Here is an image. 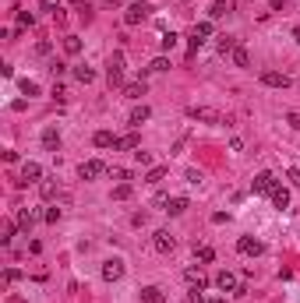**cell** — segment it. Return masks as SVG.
<instances>
[{
  "instance_id": "d4e9b609",
  "label": "cell",
  "mask_w": 300,
  "mask_h": 303,
  "mask_svg": "<svg viewBox=\"0 0 300 303\" xmlns=\"http://www.w3.org/2000/svg\"><path fill=\"white\" fill-rule=\"evenodd\" d=\"M230 60H233L237 67H251V57H247V50H244V46H237V50L230 53Z\"/></svg>"
},
{
  "instance_id": "9a60e30c",
  "label": "cell",
  "mask_w": 300,
  "mask_h": 303,
  "mask_svg": "<svg viewBox=\"0 0 300 303\" xmlns=\"http://www.w3.org/2000/svg\"><path fill=\"white\" fill-rule=\"evenodd\" d=\"M42 148H46V152H60V131L57 127L42 131Z\"/></svg>"
},
{
  "instance_id": "9c48e42d",
  "label": "cell",
  "mask_w": 300,
  "mask_h": 303,
  "mask_svg": "<svg viewBox=\"0 0 300 303\" xmlns=\"http://www.w3.org/2000/svg\"><path fill=\"white\" fill-rule=\"evenodd\" d=\"M102 173H110V170H106L99 159H88V162L78 166V176H81V180H96V176H102Z\"/></svg>"
},
{
  "instance_id": "e575fe53",
  "label": "cell",
  "mask_w": 300,
  "mask_h": 303,
  "mask_svg": "<svg viewBox=\"0 0 300 303\" xmlns=\"http://www.w3.org/2000/svg\"><path fill=\"white\" fill-rule=\"evenodd\" d=\"M113 198H117V201H127V198H131V184H120V187H113Z\"/></svg>"
},
{
  "instance_id": "8992f818",
  "label": "cell",
  "mask_w": 300,
  "mask_h": 303,
  "mask_svg": "<svg viewBox=\"0 0 300 303\" xmlns=\"http://www.w3.org/2000/svg\"><path fill=\"white\" fill-rule=\"evenodd\" d=\"M39 194H42L46 201H71V194L60 190V184H53V180H42V184H39Z\"/></svg>"
},
{
  "instance_id": "30bf717a",
  "label": "cell",
  "mask_w": 300,
  "mask_h": 303,
  "mask_svg": "<svg viewBox=\"0 0 300 303\" xmlns=\"http://www.w3.org/2000/svg\"><path fill=\"white\" fill-rule=\"evenodd\" d=\"M237 250L247 254V257H258L265 247H261V240H254V236H240V240H237Z\"/></svg>"
},
{
  "instance_id": "6da1fadb",
  "label": "cell",
  "mask_w": 300,
  "mask_h": 303,
  "mask_svg": "<svg viewBox=\"0 0 300 303\" xmlns=\"http://www.w3.org/2000/svg\"><path fill=\"white\" fill-rule=\"evenodd\" d=\"M276 187H279V180H276V173H268V170H261L258 176L251 180V190H254V194H268V198H272Z\"/></svg>"
},
{
  "instance_id": "8fae6325",
  "label": "cell",
  "mask_w": 300,
  "mask_h": 303,
  "mask_svg": "<svg viewBox=\"0 0 300 303\" xmlns=\"http://www.w3.org/2000/svg\"><path fill=\"white\" fill-rule=\"evenodd\" d=\"M145 18H148V4H131L124 14V25H141Z\"/></svg>"
},
{
  "instance_id": "7402d4cb",
  "label": "cell",
  "mask_w": 300,
  "mask_h": 303,
  "mask_svg": "<svg viewBox=\"0 0 300 303\" xmlns=\"http://www.w3.org/2000/svg\"><path fill=\"white\" fill-rule=\"evenodd\" d=\"M272 205L282 211V208L290 205V190H286V187H276V190H272Z\"/></svg>"
},
{
  "instance_id": "1f68e13d",
  "label": "cell",
  "mask_w": 300,
  "mask_h": 303,
  "mask_svg": "<svg viewBox=\"0 0 300 303\" xmlns=\"http://www.w3.org/2000/svg\"><path fill=\"white\" fill-rule=\"evenodd\" d=\"M18 25H21V28H32V25H36V14H32V11H18Z\"/></svg>"
},
{
  "instance_id": "f1b7e54d",
  "label": "cell",
  "mask_w": 300,
  "mask_h": 303,
  "mask_svg": "<svg viewBox=\"0 0 300 303\" xmlns=\"http://www.w3.org/2000/svg\"><path fill=\"white\" fill-rule=\"evenodd\" d=\"M11 236H14V222H4V226H0V244L11 247Z\"/></svg>"
},
{
  "instance_id": "5bb4252c",
  "label": "cell",
  "mask_w": 300,
  "mask_h": 303,
  "mask_svg": "<svg viewBox=\"0 0 300 303\" xmlns=\"http://www.w3.org/2000/svg\"><path fill=\"white\" fill-rule=\"evenodd\" d=\"M216 285H219L222 293H233V296H237V289H240V285H237V275H233V271H219V275H216Z\"/></svg>"
},
{
  "instance_id": "5b68a950",
  "label": "cell",
  "mask_w": 300,
  "mask_h": 303,
  "mask_svg": "<svg viewBox=\"0 0 300 303\" xmlns=\"http://www.w3.org/2000/svg\"><path fill=\"white\" fill-rule=\"evenodd\" d=\"M152 244H156V250H159V254H173L177 236H173L170 229H156V233H152Z\"/></svg>"
},
{
  "instance_id": "ee69618b",
  "label": "cell",
  "mask_w": 300,
  "mask_h": 303,
  "mask_svg": "<svg viewBox=\"0 0 300 303\" xmlns=\"http://www.w3.org/2000/svg\"><path fill=\"white\" fill-rule=\"evenodd\" d=\"M293 39H297V42H300V25H297V28H293Z\"/></svg>"
},
{
  "instance_id": "d6a6232c",
  "label": "cell",
  "mask_w": 300,
  "mask_h": 303,
  "mask_svg": "<svg viewBox=\"0 0 300 303\" xmlns=\"http://www.w3.org/2000/svg\"><path fill=\"white\" fill-rule=\"evenodd\" d=\"M177 39H180L177 32H162V39H159V46H162V50H173V46H177Z\"/></svg>"
},
{
  "instance_id": "e0dca14e",
  "label": "cell",
  "mask_w": 300,
  "mask_h": 303,
  "mask_svg": "<svg viewBox=\"0 0 300 303\" xmlns=\"http://www.w3.org/2000/svg\"><path fill=\"white\" fill-rule=\"evenodd\" d=\"M141 303H166V296H162L159 285H145L141 289Z\"/></svg>"
},
{
  "instance_id": "603a6c76",
  "label": "cell",
  "mask_w": 300,
  "mask_h": 303,
  "mask_svg": "<svg viewBox=\"0 0 300 303\" xmlns=\"http://www.w3.org/2000/svg\"><path fill=\"white\" fill-rule=\"evenodd\" d=\"M113 141H117V138H113L110 131H96V138H92L96 148H113Z\"/></svg>"
},
{
  "instance_id": "b9f144b4",
  "label": "cell",
  "mask_w": 300,
  "mask_h": 303,
  "mask_svg": "<svg viewBox=\"0 0 300 303\" xmlns=\"http://www.w3.org/2000/svg\"><path fill=\"white\" fill-rule=\"evenodd\" d=\"M286 124H290L293 131H300V116H297V113H286Z\"/></svg>"
},
{
  "instance_id": "7c38bea8",
  "label": "cell",
  "mask_w": 300,
  "mask_h": 303,
  "mask_svg": "<svg viewBox=\"0 0 300 303\" xmlns=\"http://www.w3.org/2000/svg\"><path fill=\"white\" fill-rule=\"evenodd\" d=\"M21 184H42V166L39 162H25L21 166Z\"/></svg>"
},
{
  "instance_id": "3957f363",
  "label": "cell",
  "mask_w": 300,
  "mask_h": 303,
  "mask_svg": "<svg viewBox=\"0 0 300 303\" xmlns=\"http://www.w3.org/2000/svg\"><path fill=\"white\" fill-rule=\"evenodd\" d=\"M106 81H110V88L124 85V57H120V53L110 57V64H106Z\"/></svg>"
},
{
  "instance_id": "ac0fdd59",
  "label": "cell",
  "mask_w": 300,
  "mask_h": 303,
  "mask_svg": "<svg viewBox=\"0 0 300 303\" xmlns=\"http://www.w3.org/2000/svg\"><path fill=\"white\" fill-rule=\"evenodd\" d=\"M233 11V0H212V7H208V18H222V14Z\"/></svg>"
},
{
  "instance_id": "7a4b0ae2",
  "label": "cell",
  "mask_w": 300,
  "mask_h": 303,
  "mask_svg": "<svg viewBox=\"0 0 300 303\" xmlns=\"http://www.w3.org/2000/svg\"><path fill=\"white\" fill-rule=\"evenodd\" d=\"M187 116H191V120H201V124H226V120H222V113L212 110V106H191Z\"/></svg>"
},
{
  "instance_id": "4316f807",
  "label": "cell",
  "mask_w": 300,
  "mask_h": 303,
  "mask_svg": "<svg viewBox=\"0 0 300 303\" xmlns=\"http://www.w3.org/2000/svg\"><path fill=\"white\" fill-rule=\"evenodd\" d=\"M166 211H170V215H184V211H187V198H170Z\"/></svg>"
},
{
  "instance_id": "ba28073f",
  "label": "cell",
  "mask_w": 300,
  "mask_h": 303,
  "mask_svg": "<svg viewBox=\"0 0 300 303\" xmlns=\"http://www.w3.org/2000/svg\"><path fill=\"white\" fill-rule=\"evenodd\" d=\"M258 81L268 85V88H286V85H290V74H282V71H261Z\"/></svg>"
},
{
  "instance_id": "60d3db41",
  "label": "cell",
  "mask_w": 300,
  "mask_h": 303,
  "mask_svg": "<svg viewBox=\"0 0 300 303\" xmlns=\"http://www.w3.org/2000/svg\"><path fill=\"white\" fill-rule=\"evenodd\" d=\"M46 222H60V208H46V215H42Z\"/></svg>"
},
{
  "instance_id": "ffe728a7",
  "label": "cell",
  "mask_w": 300,
  "mask_h": 303,
  "mask_svg": "<svg viewBox=\"0 0 300 303\" xmlns=\"http://www.w3.org/2000/svg\"><path fill=\"white\" fill-rule=\"evenodd\" d=\"M74 78H78L81 85H92L96 81V71L88 67V64H78V67H74Z\"/></svg>"
},
{
  "instance_id": "f6af8a7d",
  "label": "cell",
  "mask_w": 300,
  "mask_h": 303,
  "mask_svg": "<svg viewBox=\"0 0 300 303\" xmlns=\"http://www.w3.org/2000/svg\"><path fill=\"white\" fill-rule=\"evenodd\" d=\"M208 303H226V300H219V296H216V300H208Z\"/></svg>"
},
{
  "instance_id": "74e56055",
  "label": "cell",
  "mask_w": 300,
  "mask_h": 303,
  "mask_svg": "<svg viewBox=\"0 0 300 303\" xmlns=\"http://www.w3.org/2000/svg\"><path fill=\"white\" fill-rule=\"evenodd\" d=\"M21 92H25V95H39V85L25 78V81H21Z\"/></svg>"
},
{
  "instance_id": "277c9868",
  "label": "cell",
  "mask_w": 300,
  "mask_h": 303,
  "mask_svg": "<svg viewBox=\"0 0 300 303\" xmlns=\"http://www.w3.org/2000/svg\"><path fill=\"white\" fill-rule=\"evenodd\" d=\"M187 39H191V53H194V50L201 46V42L212 39V21H198V25L191 28V36H187Z\"/></svg>"
},
{
  "instance_id": "83f0119b",
  "label": "cell",
  "mask_w": 300,
  "mask_h": 303,
  "mask_svg": "<svg viewBox=\"0 0 300 303\" xmlns=\"http://www.w3.org/2000/svg\"><path fill=\"white\" fill-rule=\"evenodd\" d=\"M145 71H148V74H162V71H170V60H166V57H156Z\"/></svg>"
},
{
  "instance_id": "ab89813d",
  "label": "cell",
  "mask_w": 300,
  "mask_h": 303,
  "mask_svg": "<svg viewBox=\"0 0 300 303\" xmlns=\"http://www.w3.org/2000/svg\"><path fill=\"white\" fill-rule=\"evenodd\" d=\"M42 11H50V14H57V11H60V0H42Z\"/></svg>"
},
{
  "instance_id": "2e32d148",
  "label": "cell",
  "mask_w": 300,
  "mask_h": 303,
  "mask_svg": "<svg viewBox=\"0 0 300 303\" xmlns=\"http://www.w3.org/2000/svg\"><path fill=\"white\" fill-rule=\"evenodd\" d=\"M148 116H152V110H148V106H134L131 116H127V124H131V127H141Z\"/></svg>"
},
{
  "instance_id": "f35d334b",
  "label": "cell",
  "mask_w": 300,
  "mask_h": 303,
  "mask_svg": "<svg viewBox=\"0 0 300 303\" xmlns=\"http://www.w3.org/2000/svg\"><path fill=\"white\" fill-rule=\"evenodd\" d=\"M18 279H21V271H18V268H7V271H4V282H7V285H14Z\"/></svg>"
},
{
  "instance_id": "8d00e7d4",
  "label": "cell",
  "mask_w": 300,
  "mask_h": 303,
  "mask_svg": "<svg viewBox=\"0 0 300 303\" xmlns=\"http://www.w3.org/2000/svg\"><path fill=\"white\" fill-rule=\"evenodd\" d=\"M134 159H138L141 166H148V162H152V152H145V148H134Z\"/></svg>"
},
{
  "instance_id": "836d02e7",
  "label": "cell",
  "mask_w": 300,
  "mask_h": 303,
  "mask_svg": "<svg viewBox=\"0 0 300 303\" xmlns=\"http://www.w3.org/2000/svg\"><path fill=\"white\" fill-rule=\"evenodd\" d=\"M71 7H74V11H81V18H85V21L92 18V7H88L85 0H71Z\"/></svg>"
},
{
  "instance_id": "52a82bcc",
  "label": "cell",
  "mask_w": 300,
  "mask_h": 303,
  "mask_svg": "<svg viewBox=\"0 0 300 303\" xmlns=\"http://www.w3.org/2000/svg\"><path fill=\"white\" fill-rule=\"evenodd\" d=\"M102 279H106V282H120V279H124V261H120V257L102 261Z\"/></svg>"
},
{
  "instance_id": "4dcf8cb0",
  "label": "cell",
  "mask_w": 300,
  "mask_h": 303,
  "mask_svg": "<svg viewBox=\"0 0 300 303\" xmlns=\"http://www.w3.org/2000/svg\"><path fill=\"white\" fill-rule=\"evenodd\" d=\"M162 176H166V166H156V170H148V176H145V184H159Z\"/></svg>"
},
{
  "instance_id": "44dd1931",
  "label": "cell",
  "mask_w": 300,
  "mask_h": 303,
  "mask_svg": "<svg viewBox=\"0 0 300 303\" xmlns=\"http://www.w3.org/2000/svg\"><path fill=\"white\" fill-rule=\"evenodd\" d=\"M216 46H219V53H222V57H226V53H233V50L240 46V42H237V36H219Z\"/></svg>"
},
{
  "instance_id": "d6986e66",
  "label": "cell",
  "mask_w": 300,
  "mask_h": 303,
  "mask_svg": "<svg viewBox=\"0 0 300 303\" xmlns=\"http://www.w3.org/2000/svg\"><path fill=\"white\" fill-rule=\"evenodd\" d=\"M36 219H39L36 211L21 208V211H18V229H21V233H28V229H32V226H36Z\"/></svg>"
},
{
  "instance_id": "7bdbcfd3",
  "label": "cell",
  "mask_w": 300,
  "mask_h": 303,
  "mask_svg": "<svg viewBox=\"0 0 300 303\" xmlns=\"http://www.w3.org/2000/svg\"><path fill=\"white\" fill-rule=\"evenodd\" d=\"M286 180H290L293 187H300V170H290V173H286Z\"/></svg>"
},
{
  "instance_id": "f546056e",
  "label": "cell",
  "mask_w": 300,
  "mask_h": 303,
  "mask_svg": "<svg viewBox=\"0 0 300 303\" xmlns=\"http://www.w3.org/2000/svg\"><path fill=\"white\" fill-rule=\"evenodd\" d=\"M110 176L120 180V184H127V180H131V170H124V166H110Z\"/></svg>"
},
{
  "instance_id": "d590c367",
  "label": "cell",
  "mask_w": 300,
  "mask_h": 303,
  "mask_svg": "<svg viewBox=\"0 0 300 303\" xmlns=\"http://www.w3.org/2000/svg\"><path fill=\"white\" fill-rule=\"evenodd\" d=\"M194 254H198V261H205V265H208V261H216V250H212V247H198Z\"/></svg>"
},
{
  "instance_id": "4fadbf2b",
  "label": "cell",
  "mask_w": 300,
  "mask_h": 303,
  "mask_svg": "<svg viewBox=\"0 0 300 303\" xmlns=\"http://www.w3.org/2000/svg\"><path fill=\"white\" fill-rule=\"evenodd\" d=\"M134 148H141V141H138V134H120V138L113 141V152H134Z\"/></svg>"
},
{
  "instance_id": "cb8c5ba5",
  "label": "cell",
  "mask_w": 300,
  "mask_h": 303,
  "mask_svg": "<svg viewBox=\"0 0 300 303\" xmlns=\"http://www.w3.org/2000/svg\"><path fill=\"white\" fill-rule=\"evenodd\" d=\"M64 53H67V57H78V53H81V39H78V36H67V39H64Z\"/></svg>"
},
{
  "instance_id": "484cf974",
  "label": "cell",
  "mask_w": 300,
  "mask_h": 303,
  "mask_svg": "<svg viewBox=\"0 0 300 303\" xmlns=\"http://www.w3.org/2000/svg\"><path fill=\"white\" fill-rule=\"evenodd\" d=\"M124 95H127V99H141V95H145V81H131V85H124Z\"/></svg>"
}]
</instances>
